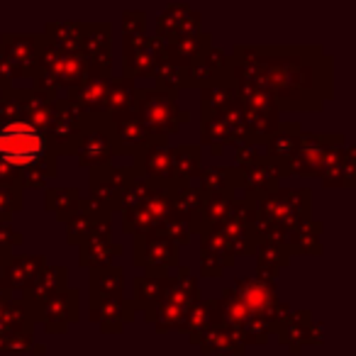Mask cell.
Listing matches in <instances>:
<instances>
[{"label": "cell", "mask_w": 356, "mask_h": 356, "mask_svg": "<svg viewBox=\"0 0 356 356\" xmlns=\"http://www.w3.org/2000/svg\"><path fill=\"white\" fill-rule=\"evenodd\" d=\"M44 154V134L25 120L0 127V159L10 166H30Z\"/></svg>", "instance_id": "cell-1"}]
</instances>
